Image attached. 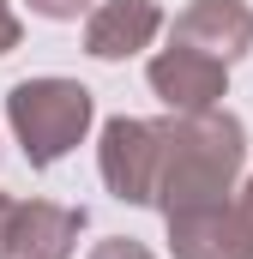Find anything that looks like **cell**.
Segmentation results:
<instances>
[{"mask_svg": "<svg viewBox=\"0 0 253 259\" xmlns=\"http://www.w3.org/2000/svg\"><path fill=\"white\" fill-rule=\"evenodd\" d=\"M18 36H24V24H18L12 0H0V55H12V49H18Z\"/></svg>", "mask_w": 253, "mask_h": 259, "instance_id": "cell-11", "label": "cell"}, {"mask_svg": "<svg viewBox=\"0 0 253 259\" xmlns=\"http://www.w3.org/2000/svg\"><path fill=\"white\" fill-rule=\"evenodd\" d=\"M163 30V6L157 0H97L85 12V55L91 61H133L139 49H151Z\"/></svg>", "mask_w": 253, "mask_h": 259, "instance_id": "cell-7", "label": "cell"}, {"mask_svg": "<svg viewBox=\"0 0 253 259\" xmlns=\"http://www.w3.org/2000/svg\"><path fill=\"white\" fill-rule=\"evenodd\" d=\"M157 211H187V205H217L241 187L247 169V127L229 109L205 115H163L157 121Z\"/></svg>", "mask_w": 253, "mask_h": 259, "instance_id": "cell-1", "label": "cell"}, {"mask_svg": "<svg viewBox=\"0 0 253 259\" xmlns=\"http://www.w3.org/2000/svg\"><path fill=\"white\" fill-rule=\"evenodd\" d=\"M169 42L199 49V55H211V61L235 66L253 49V6H247V0H193V6L175 12Z\"/></svg>", "mask_w": 253, "mask_h": 259, "instance_id": "cell-6", "label": "cell"}, {"mask_svg": "<svg viewBox=\"0 0 253 259\" xmlns=\"http://www.w3.org/2000/svg\"><path fill=\"white\" fill-rule=\"evenodd\" d=\"M163 223H169V253L175 259H253V229L235 199L169 211Z\"/></svg>", "mask_w": 253, "mask_h": 259, "instance_id": "cell-5", "label": "cell"}, {"mask_svg": "<svg viewBox=\"0 0 253 259\" xmlns=\"http://www.w3.org/2000/svg\"><path fill=\"white\" fill-rule=\"evenodd\" d=\"M157 121H139V115H115L103 139H97V169H103V187L121 199V205H151L157 199Z\"/></svg>", "mask_w": 253, "mask_h": 259, "instance_id": "cell-3", "label": "cell"}, {"mask_svg": "<svg viewBox=\"0 0 253 259\" xmlns=\"http://www.w3.org/2000/svg\"><path fill=\"white\" fill-rule=\"evenodd\" d=\"M91 259H157L145 241H133V235H109V241H97Z\"/></svg>", "mask_w": 253, "mask_h": 259, "instance_id": "cell-10", "label": "cell"}, {"mask_svg": "<svg viewBox=\"0 0 253 259\" xmlns=\"http://www.w3.org/2000/svg\"><path fill=\"white\" fill-rule=\"evenodd\" d=\"M235 205H241V217H247V229H253V175L235 187Z\"/></svg>", "mask_w": 253, "mask_h": 259, "instance_id": "cell-13", "label": "cell"}, {"mask_svg": "<svg viewBox=\"0 0 253 259\" xmlns=\"http://www.w3.org/2000/svg\"><path fill=\"white\" fill-rule=\"evenodd\" d=\"M36 18H49V24H72V18H85L97 0H24Z\"/></svg>", "mask_w": 253, "mask_h": 259, "instance_id": "cell-9", "label": "cell"}, {"mask_svg": "<svg viewBox=\"0 0 253 259\" xmlns=\"http://www.w3.org/2000/svg\"><path fill=\"white\" fill-rule=\"evenodd\" d=\"M12 211H18V199L0 193V259H6V241H12Z\"/></svg>", "mask_w": 253, "mask_h": 259, "instance_id": "cell-12", "label": "cell"}, {"mask_svg": "<svg viewBox=\"0 0 253 259\" xmlns=\"http://www.w3.org/2000/svg\"><path fill=\"white\" fill-rule=\"evenodd\" d=\"M145 78H151V97L169 115H205V109H223V97H229V66L199 55V49H181V42L151 55Z\"/></svg>", "mask_w": 253, "mask_h": 259, "instance_id": "cell-4", "label": "cell"}, {"mask_svg": "<svg viewBox=\"0 0 253 259\" xmlns=\"http://www.w3.org/2000/svg\"><path fill=\"white\" fill-rule=\"evenodd\" d=\"M78 235H85V205L18 199L6 259H72V253H78Z\"/></svg>", "mask_w": 253, "mask_h": 259, "instance_id": "cell-8", "label": "cell"}, {"mask_svg": "<svg viewBox=\"0 0 253 259\" xmlns=\"http://www.w3.org/2000/svg\"><path fill=\"white\" fill-rule=\"evenodd\" d=\"M97 121V97L78 78H18L6 91V127L24 145L30 169H55L72 145H85V133Z\"/></svg>", "mask_w": 253, "mask_h": 259, "instance_id": "cell-2", "label": "cell"}]
</instances>
